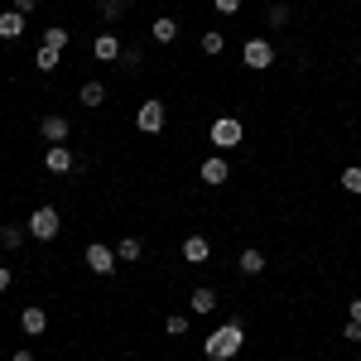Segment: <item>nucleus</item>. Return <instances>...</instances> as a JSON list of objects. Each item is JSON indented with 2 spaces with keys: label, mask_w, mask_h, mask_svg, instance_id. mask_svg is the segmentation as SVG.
I'll return each instance as SVG.
<instances>
[{
  "label": "nucleus",
  "mask_w": 361,
  "mask_h": 361,
  "mask_svg": "<svg viewBox=\"0 0 361 361\" xmlns=\"http://www.w3.org/2000/svg\"><path fill=\"white\" fill-rule=\"evenodd\" d=\"M241 347H246V328H241L236 318H231V323H222L217 333H212L207 342H202V352H207L212 361H231L236 352H241Z\"/></svg>",
  "instance_id": "1"
},
{
  "label": "nucleus",
  "mask_w": 361,
  "mask_h": 361,
  "mask_svg": "<svg viewBox=\"0 0 361 361\" xmlns=\"http://www.w3.org/2000/svg\"><path fill=\"white\" fill-rule=\"evenodd\" d=\"M207 140H212L217 149H236V145L246 140V126H241L236 116H217V121H212V130H207Z\"/></svg>",
  "instance_id": "2"
},
{
  "label": "nucleus",
  "mask_w": 361,
  "mask_h": 361,
  "mask_svg": "<svg viewBox=\"0 0 361 361\" xmlns=\"http://www.w3.org/2000/svg\"><path fill=\"white\" fill-rule=\"evenodd\" d=\"M58 231H63L58 207H34V212H29V236H34V241H54Z\"/></svg>",
  "instance_id": "3"
},
{
  "label": "nucleus",
  "mask_w": 361,
  "mask_h": 361,
  "mask_svg": "<svg viewBox=\"0 0 361 361\" xmlns=\"http://www.w3.org/2000/svg\"><path fill=\"white\" fill-rule=\"evenodd\" d=\"M241 63H246V68H255V73H260V68H270V63H275V44H270V39H246Z\"/></svg>",
  "instance_id": "4"
},
{
  "label": "nucleus",
  "mask_w": 361,
  "mask_h": 361,
  "mask_svg": "<svg viewBox=\"0 0 361 361\" xmlns=\"http://www.w3.org/2000/svg\"><path fill=\"white\" fill-rule=\"evenodd\" d=\"M164 121H169L164 102H145V106H140V116H135V126L145 130V135H159V130H164Z\"/></svg>",
  "instance_id": "5"
},
{
  "label": "nucleus",
  "mask_w": 361,
  "mask_h": 361,
  "mask_svg": "<svg viewBox=\"0 0 361 361\" xmlns=\"http://www.w3.org/2000/svg\"><path fill=\"white\" fill-rule=\"evenodd\" d=\"M44 169H49V173H73V169H78V154H73L68 145H49V149H44Z\"/></svg>",
  "instance_id": "6"
},
{
  "label": "nucleus",
  "mask_w": 361,
  "mask_h": 361,
  "mask_svg": "<svg viewBox=\"0 0 361 361\" xmlns=\"http://www.w3.org/2000/svg\"><path fill=\"white\" fill-rule=\"evenodd\" d=\"M39 130H44V140H49V145H68V135H73V121H68V116H44V121H39Z\"/></svg>",
  "instance_id": "7"
},
{
  "label": "nucleus",
  "mask_w": 361,
  "mask_h": 361,
  "mask_svg": "<svg viewBox=\"0 0 361 361\" xmlns=\"http://www.w3.org/2000/svg\"><path fill=\"white\" fill-rule=\"evenodd\" d=\"M87 265H92V275H111L116 270V250L102 246V241H92V246H87Z\"/></svg>",
  "instance_id": "8"
},
{
  "label": "nucleus",
  "mask_w": 361,
  "mask_h": 361,
  "mask_svg": "<svg viewBox=\"0 0 361 361\" xmlns=\"http://www.w3.org/2000/svg\"><path fill=\"white\" fill-rule=\"evenodd\" d=\"M197 173H202V183H207V188H222L226 178H231V169H226V159H222V154L202 159V169H197Z\"/></svg>",
  "instance_id": "9"
},
{
  "label": "nucleus",
  "mask_w": 361,
  "mask_h": 361,
  "mask_svg": "<svg viewBox=\"0 0 361 361\" xmlns=\"http://www.w3.org/2000/svg\"><path fill=\"white\" fill-rule=\"evenodd\" d=\"M121 49H126V44H121L116 34H97V39H92V54L102 58V63H116V58H121Z\"/></svg>",
  "instance_id": "10"
},
{
  "label": "nucleus",
  "mask_w": 361,
  "mask_h": 361,
  "mask_svg": "<svg viewBox=\"0 0 361 361\" xmlns=\"http://www.w3.org/2000/svg\"><path fill=\"white\" fill-rule=\"evenodd\" d=\"M207 255H212V241H207V236H188V241H183V260H188V265H207Z\"/></svg>",
  "instance_id": "11"
},
{
  "label": "nucleus",
  "mask_w": 361,
  "mask_h": 361,
  "mask_svg": "<svg viewBox=\"0 0 361 361\" xmlns=\"http://www.w3.org/2000/svg\"><path fill=\"white\" fill-rule=\"evenodd\" d=\"M149 39H154V44H173V39H178V20H173V15H159V20L149 25Z\"/></svg>",
  "instance_id": "12"
},
{
  "label": "nucleus",
  "mask_w": 361,
  "mask_h": 361,
  "mask_svg": "<svg viewBox=\"0 0 361 361\" xmlns=\"http://www.w3.org/2000/svg\"><path fill=\"white\" fill-rule=\"evenodd\" d=\"M25 20L29 15H20V10H5V15H0V39H5V44L20 39V34H25Z\"/></svg>",
  "instance_id": "13"
},
{
  "label": "nucleus",
  "mask_w": 361,
  "mask_h": 361,
  "mask_svg": "<svg viewBox=\"0 0 361 361\" xmlns=\"http://www.w3.org/2000/svg\"><path fill=\"white\" fill-rule=\"evenodd\" d=\"M20 328H25L29 337H39L49 328V313H44V308H25V313H20Z\"/></svg>",
  "instance_id": "14"
},
{
  "label": "nucleus",
  "mask_w": 361,
  "mask_h": 361,
  "mask_svg": "<svg viewBox=\"0 0 361 361\" xmlns=\"http://www.w3.org/2000/svg\"><path fill=\"white\" fill-rule=\"evenodd\" d=\"M236 265H241V275H260V270H265V255H260L255 246H246L241 255H236Z\"/></svg>",
  "instance_id": "15"
},
{
  "label": "nucleus",
  "mask_w": 361,
  "mask_h": 361,
  "mask_svg": "<svg viewBox=\"0 0 361 361\" xmlns=\"http://www.w3.org/2000/svg\"><path fill=\"white\" fill-rule=\"evenodd\" d=\"M188 308H193V313H212V308H217V289H207V284H202V289H193Z\"/></svg>",
  "instance_id": "16"
},
{
  "label": "nucleus",
  "mask_w": 361,
  "mask_h": 361,
  "mask_svg": "<svg viewBox=\"0 0 361 361\" xmlns=\"http://www.w3.org/2000/svg\"><path fill=\"white\" fill-rule=\"evenodd\" d=\"M29 236V226H0V250H20Z\"/></svg>",
  "instance_id": "17"
},
{
  "label": "nucleus",
  "mask_w": 361,
  "mask_h": 361,
  "mask_svg": "<svg viewBox=\"0 0 361 361\" xmlns=\"http://www.w3.org/2000/svg\"><path fill=\"white\" fill-rule=\"evenodd\" d=\"M140 255H145V241H140V236H126V241L116 246V260H130V265H135Z\"/></svg>",
  "instance_id": "18"
},
{
  "label": "nucleus",
  "mask_w": 361,
  "mask_h": 361,
  "mask_svg": "<svg viewBox=\"0 0 361 361\" xmlns=\"http://www.w3.org/2000/svg\"><path fill=\"white\" fill-rule=\"evenodd\" d=\"M222 49H226V34H222V29H207V34H202V54L217 58Z\"/></svg>",
  "instance_id": "19"
},
{
  "label": "nucleus",
  "mask_w": 361,
  "mask_h": 361,
  "mask_svg": "<svg viewBox=\"0 0 361 361\" xmlns=\"http://www.w3.org/2000/svg\"><path fill=\"white\" fill-rule=\"evenodd\" d=\"M34 68H39V73H54V68H58V49L39 44V54H34Z\"/></svg>",
  "instance_id": "20"
},
{
  "label": "nucleus",
  "mask_w": 361,
  "mask_h": 361,
  "mask_svg": "<svg viewBox=\"0 0 361 361\" xmlns=\"http://www.w3.org/2000/svg\"><path fill=\"white\" fill-rule=\"evenodd\" d=\"M78 97H82V106H102V102H106V87H102V82H82Z\"/></svg>",
  "instance_id": "21"
},
{
  "label": "nucleus",
  "mask_w": 361,
  "mask_h": 361,
  "mask_svg": "<svg viewBox=\"0 0 361 361\" xmlns=\"http://www.w3.org/2000/svg\"><path fill=\"white\" fill-rule=\"evenodd\" d=\"M126 5H130V0H102V20H106V25H116V20L126 15Z\"/></svg>",
  "instance_id": "22"
},
{
  "label": "nucleus",
  "mask_w": 361,
  "mask_h": 361,
  "mask_svg": "<svg viewBox=\"0 0 361 361\" xmlns=\"http://www.w3.org/2000/svg\"><path fill=\"white\" fill-rule=\"evenodd\" d=\"M68 39H73L68 29H44V44H49V49H58V54L68 49Z\"/></svg>",
  "instance_id": "23"
},
{
  "label": "nucleus",
  "mask_w": 361,
  "mask_h": 361,
  "mask_svg": "<svg viewBox=\"0 0 361 361\" xmlns=\"http://www.w3.org/2000/svg\"><path fill=\"white\" fill-rule=\"evenodd\" d=\"M169 337H188V318H183V313H169Z\"/></svg>",
  "instance_id": "24"
},
{
  "label": "nucleus",
  "mask_w": 361,
  "mask_h": 361,
  "mask_svg": "<svg viewBox=\"0 0 361 361\" xmlns=\"http://www.w3.org/2000/svg\"><path fill=\"white\" fill-rule=\"evenodd\" d=\"M121 63H126V68H140V63H145V49H140V44L121 49Z\"/></svg>",
  "instance_id": "25"
},
{
  "label": "nucleus",
  "mask_w": 361,
  "mask_h": 361,
  "mask_svg": "<svg viewBox=\"0 0 361 361\" xmlns=\"http://www.w3.org/2000/svg\"><path fill=\"white\" fill-rule=\"evenodd\" d=\"M342 188L347 193H361V169H342Z\"/></svg>",
  "instance_id": "26"
},
{
  "label": "nucleus",
  "mask_w": 361,
  "mask_h": 361,
  "mask_svg": "<svg viewBox=\"0 0 361 361\" xmlns=\"http://www.w3.org/2000/svg\"><path fill=\"white\" fill-rule=\"evenodd\" d=\"M265 20H270V25H289V5H270V15H265Z\"/></svg>",
  "instance_id": "27"
},
{
  "label": "nucleus",
  "mask_w": 361,
  "mask_h": 361,
  "mask_svg": "<svg viewBox=\"0 0 361 361\" xmlns=\"http://www.w3.org/2000/svg\"><path fill=\"white\" fill-rule=\"evenodd\" d=\"M212 5H217L222 15H236V10H241V0H212Z\"/></svg>",
  "instance_id": "28"
},
{
  "label": "nucleus",
  "mask_w": 361,
  "mask_h": 361,
  "mask_svg": "<svg viewBox=\"0 0 361 361\" xmlns=\"http://www.w3.org/2000/svg\"><path fill=\"white\" fill-rule=\"evenodd\" d=\"M342 337H347V342H361V323H347V328H342Z\"/></svg>",
  "instance_id": "29"
},
{
  "label": "nucleus",
  "mask_w": 361,
  "mask_h": 361,
  "mask_svg": "<svg viewBox=\"0 0 361 361\" xmlns=\"http://www.w3.org/2000/svg\"><path fill=\"white\" fill-rule=\"evenodd\" d=\"M34 5H39V0H15V10H20V15H34Z\"/></svg>",
  "instance_id": "30"
},
{
  "label": "nucleus",
  "mask_w": 361,
  "mask_h": 361,
  "mask_svg": "<svg viewBox=\"0 0 361 361\" xmlns=\"http://www.w3.org/2000/svg\"><path fill=\"white\" fill-rule=\"evenodd\" d=\"M347 313H352V323H361V299H352V304H347Z\"/></svg>",
  "instance_id": "31"
},
{
  "label": "nucleus",
  "mask_w": 361,
  "mask_h": 361,
  "mask_svg": "<svg viewBox=\"0 0 361 361\" xmlns=\"http://www.w3.org/2000/svg\"><path fill=\"white\" fill-rule=\"evenodd\" d=\"M0 289H10V265H0Z\"/></svg>",
  "instance_id": "32"
},
{
  "label": "nucleus",
  "mask_w": 361,
  "mask_h": 361,
  "mask_svg": "<svg viewBox=\"0 0 361 361\" xmlns=\"http://www.w3.org/2000/svg\"><path fill=\"white\" fill-rule=\"evenodd\" d=\"M10 361H34V352H15V357H10Z\"/></svg>",
  "instance_id": "33"
}]
</instances>
